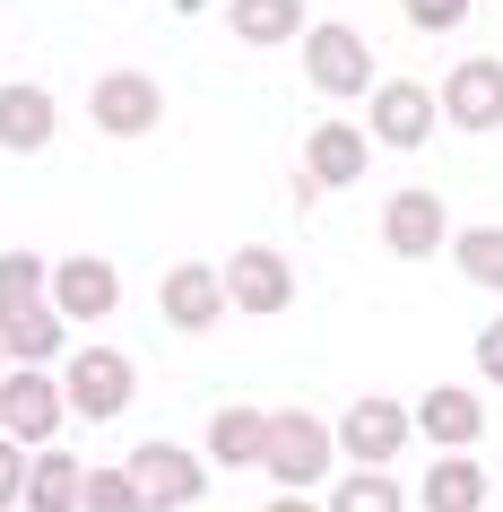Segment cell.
<instances>
[{
    "label": "cell",
    "mask_w": 503,
    "mask_h": 512,
    "mask_svg": "<svg viewBox=\"0 0 503 512\" xmlns=\"http://www.w3.org/2000/svg\"><path fill=\"white\" fill-rule=\"evenodd\" d=\"M330 452H339V426H321L313 408H278L269 417V452H261V469L287 495H304L313 478H330Z\"/></svg>",
    "instance_id": "1"
},
{
    "label": "cell",
    "mask_w": 503,
    "mask_h": 512,
    "mask_svg": "<svg viewBox=\"0 0 503 512\" xmlns=\"http://www.w3.org/2000/svg\"><path fill=\"white\" fill-rule=\"evenodd\" d=\"M61 417H70V391H61L53 374H35V365L0 374V434H9V443L44 452V443L61 434Z\"/></svg>",
    "instance_id": "2"
},
{
    "label": "cell",
    "mask_w": 503,
    "mask_h": 512,
    "mask_svg": "<svg viewBox=\"0 0 503 512\" xmlns=\"http://www.w3.org/2000/svg\"><path fill=\"white\" fill-rule=\"evenodd\" d=\"M304 79L321 87V96H365L373 79V44L356 27H339V18H321V27H304Z\"/></svg>",
    "instance_id": "3"
},
{
    "label": "cell",
    "mask_w": 503,
    "mask_h": 512,
    "mask_svg": "<svg viewBox=\"0 0 503 512\" xmlns=\"http://www.w3.org/2000/svg\"><path fill=\"white\" fill-rule=\"evenodd\" d=\"M61 391H70V417L105 426V417L131 408V356L122 348H79L70 365H61Z\"/></svg>",
    "instance_id": "4"
},
{
    "label": "cell",
    "mask_w": 503,
    "mask_h": 512,
    "mask_svg": "<svg viewBox=\"0 0 503 512\" xmlns=\"http://www.w3.org/2000/svg\"><path fill=\"white\" fill-rule=\"evenodd\" d=\"M87 122L113 139H139V131H157L165 122V87L148 79V70H105V79L87 87Z\"/></svg>",
    "instance_id": "5"
},
{
    "label": "cell",
    "mask_w": 503,
    "mask_h": 512,
    "mask_svg": "<svg viewBox=\"0 0 503 512\" xmlns=\"http://www.w3.org/2000/svg\"><path fill=\"white\" fill-rule=\"evenodd\" d=\"M408 434H417V417L399 400H347L339 417V452L356 460V469H391L399 452H408Z\"/></svg>",
    "instance_id": "6"
},
{
    "label": "cell",
    "mask_w": 503,
    "mask_h": 512,
    "mask_svg": "<svg viewBox=\"0 0 503 512\" xmlns=\"http://www.w3.org/2000/svg\"><path fill=\"white\" fill-rule=\"evenodd\" d=\"M382 243H391L399 261H434V252H443V243H451L443 191H425V183L391 191V200H382Z\"/></svg>",
    "instance_id": "7"
},
{
    "label": "cell",
    "mask_w": 503,
    "mask_h": 512,
    "mask_svg": "<svg viewBox=\"0 0 503 512\" xmlns=\"http://www.w3.org/2000/svg\"><path fill=\"white\" fill-rule=\"evenodd\" d=\"M226 296H235V313H287L295 304V261L269 252V243H243L235 261H226Z\"/></svg>",
    "instance_id": "8"
},
{
    "label": "cell",
    "mask_w": 503,
    "mask_h": 512,
    "mask_svg": "<svg viewBox=\"0 0 503 512\" xmlns=\"http://www.w3.org/2000/svg\"><path fill=\"white\" fill-rule=\"evenodd\" d=\"M157 304H165V322H174V330H217L235 296H226V270H209V261H174L165 287H157Z\"/></svg>",
    "instance_id": "9"
},
{
    "label": "cell",
    "mask_w": 503,
    "mask_h": 512,
    "mask_svg": "<svg viewBox=\"0 0 503 512\" xmlns=\"http://www.w3.org/2000/svg\"><path fill=\"white\" fill-rule=\"evenodd\" d=\"M443 122H460V131H495V122H503V61H495V53L451 61V79H443Z\"/></svg>",
    "instance_id": "10"
},
{
    "label": "cell",
    "mask_w": 503,
    "mask_h": 512,
    "mask_svg": "<svg viewBox=\"0 0 503 512\" xmlns=\"http://www.w3.org/2000/svg\"><path fill=\"white\" fill-rule=\"evenodd\" d=\"M131 478L148 486V504H157V512L200 504V495H209V469H200L183 443H139V452H131Z\"/></svg>",
    "instance_id": "11"
},
{
    "label": "cell",
    "mask_w": 503,
    "mask_h": 512,
    "mask_svg": "<svg viewBox=\"0 0 503 512\" xmlns=\"http://www.w3.org/2000/svg\"><path fill=\"white\" fill-rule=\"evenodd\" d=\"M373 139L382 148H425L434 139V87H417V79H382L373 87Z\"/></svg>",
    "instance_id": "12"
},
{
    "label": "cell",
    "mask_w": 503,
    "mask_h": 512,
    "mask_svg": "<svg viewBox=\"0 0 503 512\" xmlns=\"http://www.w3.org/2000/svg\"><path fill=\"white\" fill-rule=\"evenodd\" d=\"M417 434L434 443V452H469L477 434H486V400L460 391V382H434V391L417 400Z\"/></svg>",
    "instance_id": "13"
},
{
    "label": "cell",
    "mask_w": 503,
    "mask_h": 512,
    "mask_svg": "<svg viewBox=\"0 0 503 512\" xmlns=\"http://www.w3.org/2000/svg\"><path fill=\"white\" fill-rule=\"evenodd\" d=\"M53 304L70 313V322H105L113 304H122V270H113V261H96V252L53 261Z\"/></svg>",
    "instance_id": "14"
},
{
    "label": "cell",
    "mask_w": 503,
    "mask_h": 512,
    "mask_svg": "<svg viewBox=\"0 0 503 512\" xmlns=\"http://www.w3.org/2000/svg\"><path fill=\"white\" fill-rule=\"evenodd\" d=\"M0 148H9V157L53 148V87H35V79H9V87H0Z\"/></svg>",
    "instance_id": "15"
},
{
    "label": "cell",
    "mask_w": 503,
    "mask_h": 512,
    "mask_svg": "<svg viewBox=\"0 0 503 512\" xmlns=\"http://www.w3.org/2000/svg\"><path fill=\"white\" fill-rule=\"evenodd\" d=\"M304 174H313L321 191L365 183V131H356V122H313V139H304Z\"/></svg>",
    "instance_id": "16"
},
{
    "label": "cell",
    "mask_w": 503,
    "mask_h": 512,
    "mask_svg": "<svg viewBox=\"0 0 503 512\" xmlns=\"http://www.w3.org/2000/svg\"><path fill=\"white\" fill-rule=\"evenodd\" d=\"M261 452H269V417L243 408V400H226L209 417V460L217 469H261Z\"/></svg>",
    "instance_id": "17"
},
{
    "label": "cell",
    "mask_w": 503,
    "mask_h": 512,
    "mask_svg": "<svg viewBox=\"0 0 503 512\" xmlns=\"http://www.w3.org/2000/svg\"><path fill=\"white\" fill-rule=\"evenodd\" d=\"M226 27L252 53H269V44H295L304 35V0H226Z\"/></svg>",
    "instance_id": "18"
},
{
    "label": "cell",
    "mask_w": 503,
    "mask_h": 512,
    "mask_svg": "<svg viewBox=\"0 0 503 512\" xmlns=\"http://www.w3.org/2000/svg\"><path fill=\"white\" fill-rule=\"evenodd\" d=\"M79 504H87V469L44 443L35 452V478H27V512H79Z\"/></svg>",
    "instance_id": "19"
},
{
    "label": "cell",
    "mask_w": 503,
    "mask_h": 512,
    "mask_svg": "<svg viewBox=\"0 0 503 512\" xmlns=\"http://www.w3.org/2000/svg\"><path fill=\"white\" fill-rule=\"evenodd\" d=\"M0 339H9L18 365H44V356H61V339H70V313H61V304H27V313L0 322Z\"/></svg>",
    "instance_id": "20"
},
{
    "label": "cell",
    "mask_w": 503,
    "mask_h": 512,
    "mask_svg": "<svg viewBox=\"0 0 503 512\" xmlns=\"http://www.w3.org/2000/svg\"><path fill=\"white\" fill-rule=\"evenodd\" d=\"M477 504H486V469L469 452H443L425 469V512H477Z\"/></svg>",
    "instance_id": "21"
},
{
    "label": "cell",
    "mask_w": 503,
    "mask_h": 512,
    "mask_svg": "<svg viewBox=\"0 0 503 512\" xmlns=\"http://www.w3.org/2000/svg\"><path fill=\"white\" fill-rule=\"evenodd\" d=\"M27 304H53V261H35V252H0V322L27 313Z\"/></svg>",
    "instance_id": "22"
},
{
    "label": "cell",
    "mask_w": 503,
    "mask_h": 512,
    "mask_svg": "<svg viewBox=\"0 0 503 512\" xmlns=\"http://www.w3.org/2000/svg\"><path fill=\"white\" fill-rule=\"evenodd\" d=\"M330 512H408V495H399L391 469H347L330 486Z\"/></svg>",
    "instance_id": "23"
},
{
    "label": "cell",
    "mask_w": 503,
    "mask_h": 512,
    "mask_svg": "<svg viewBox=\"0 0 503 512\" xmlns=\"http://www.w3.org/2000/svg\"><path fill=\"white\" fill-rule=\"evenodd\" d=\"M451 261H460V278H477V287H503V226H460V235H451Z\"/></svg>",
    "instance_id": "24"
},
{
    "label": "cell",
    "mask_w": 503,
    "mask_h": 512,
    "mask_svg": "<svg viewBox=\"0 0 503 512\" xmlns=\"http://www.w3.org/2000/svg\"><path fill=\"white\" fill-rule=\"evenodd\" d=\"M87 512H157V504H148V486L122 460V469H87Z\"/></svg>",
    "instance_id": "25"
},
{
    "label": "cell",
    "mask_w": 503,
    "mask_h": 512,
    "mask_svg": "<svg viewBox=\"0 0 503 512\" xmlns=\"http://www.w3.org/2000/svg\"><path fill=\"white\" fill-rule=\"evenodd\" d=\"M27 478H35V452L0 434V512H9V504H27Z\"/></svg>",
    "instance_id": "26"
},
{
    "label": "cell",
    "mask_w": 503,
    "mask_h": 512,
    "mask_svg": "<svg viewBox=\"0 0 503 512\" xmlns=\"http://www.w3.org/2000/svg\"><path fill=\"white\" fill-rule=\"evenodd\" d=\"M460 18H469V0H408V27H425V35L460 27Z\"/></svg>",
    "instance_id": "27"
},
{
    "label": "cell",
    "mask_w": 503,
    "mask_h": 512,
    "mask_svg": "<svg viewBox=\"0 0 503 512\" xmlns=\"http://www.w3.org/2000/svg\"><path fill=\"white\" fill-rule=\"evenodd\" d=\"M477 374L503 382V322H495V330H477Z\"/></svg>",
    "instance_id": "28"
},
{
    "label": "cell",
    "mask_w": 503,
    "mask_h": 512,
    "mask_svg": "<svg viewBox=\"0 0 503 512\" xmlns=\"http://www.w3.org/2000/svg\"><path fill=\"white\" fill-rule=\"evenodd\" d=\"M269 512H313V504H304V495H278V504H269Z\"/></svg>",
    "instance_id": "29"
},
{
    "label": "cell",
    "mask_w": 503,
    "mask_h": 512,
    "mask_svg": "<svg viewBox=\"0 0 503 512\" xmlns=\"http://www.w3.org/2000/svg\"><path fill=\"white\" fill-rule=\"evenodd\" d=\"M0 365H9V339H0Z\"/></svg>",
    "instance_id": "30"
}]
</instances>
